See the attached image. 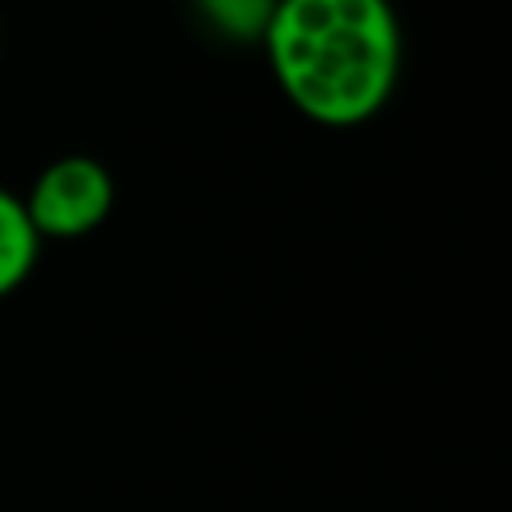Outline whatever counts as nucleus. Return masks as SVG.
Returning <instances> with one entry per match:
<instances>
[{
	"label": "nucleus",
	"instance_id": "1",
	"mask_svg": "<svg viewBox=\"0 0 512 512\" xmlns=\"http://www.w3.org/2000/svg\"><path fill=\"white\" fill-rule=\"evenodd\" d=\"M260 44L288 104L320 128L368 124L400 80L392 0H276Z\"/></svg>",
	"mask_w": 512,
	"mask_h": 512
},
{
	"label": "nucleus",
	"instance_id": "2",
	"mask_svg": "<svg viewBox=\"0 0 512 512\" xmlns=\"http://www.w3.org/2000/svg\"><path fill=\"white\" fill-rule=\"evenodd\" d=\"M112 200V172L96 156H60L36 172L24 208L40 240H76L108 220Z\"/></svg>",
	"mask_w": 512,
	"mask_h": 512
},
{
	"label": "nucleus",
	"instance_id": "3",
	"mask_svg": "<svg viewBox=\"0 0 512 512\" xmlns=\"http://www.w3.org/2000/svg\"><path fill=\"white\" fill-rule=\"evenodd\" d=\"M40 256V232L28 220L24 196L0 184V300L12 296L36 268Z\"/></svg>",
	"mask_w": 512,
	"mask_h": 512
},
{
	"label": "nucleus",
	"instance_id": "4",
	"mask_svg": "<svg viewBox=\"0 0 512 512\" xmlns=\"http://www.w3.org/2000/svg\"><path fill=\"white\" fill-rule=\"evenodd\" d=\"M196 4L220 36L240 40V44H260L276 12V0H196Z\"/></svg>",
	"mask_w": 512,
	"mask_h": 512
}]
</instances>
